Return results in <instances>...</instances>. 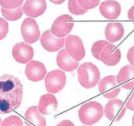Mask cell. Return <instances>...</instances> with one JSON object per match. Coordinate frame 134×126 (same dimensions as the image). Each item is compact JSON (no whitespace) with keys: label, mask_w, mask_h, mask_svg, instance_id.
<instances>
[{"label":"cell","mask_w":134,"mask_h":126,"mask_svg":"<svg viewBox=\"0 0 134 126\" xmlns=\"http://www.w3.org/2000/svg\"><path fill=\"white\" fill-rule=\"evenodd\" d=\"M23 100V85L13 75H0V114H8L16 110Z\"/></svg>","instance_id":"cell-1"},{"label":"cell","mask_w":134,"mask_h":126,"mask_svg":"<svg viewBox=\"0 0 134 126\" xmlns=\"http://www.w3.org/2000/svg\"><path fill=\"white\" fill-rule=\"evenodd\" d=\"M78 79L84 89H92L100 81V71L92 62H85L78 68Z\"/></svg>","instance_id":"cell-2"},{"label":"cell","mask_w":134,"mask_h":126,"mask_svg":"<svg viewBox=\"0 0 134 126\" xmlns=\"http://www.w3.org/2000/svg\"><path fill=\"white\" fill-rule=\"evenodd\" d=\"M104 115L102 104L97 102H89L83 104L79 111L80 121L86 125H92L100 121Z\"/></svg>","instance_id":"cell-3"},{"label":"cell","mask_w":134,"mask_h":126,"mask_svg":"<svg viewBox=\"0 0 134 126\" xmlns=\"http://www.w3.org/2000/svg\"><path fill=\"white\" fill-rule=\"evenodd\" d=\"M66 84V75L61 70H54L47 74L45 78V87L50 94H57L62 91Z\"/></svg>","instance_id":"cell-4"},{"label":"cell","mask_w":134,"mask_h":126,"mask_svg":"<svg viewBox=\"0 0 134 126\" xmlns=\"http://www.w3.org/2000/svg\"><path fill=\"white\" fill-rule=\"evenodd\" d=\"M73 17L70 15H62L58 17L53 21L51 33L57 38H65V36L68 35L74 28Z\"/></svg>","instance_id":"cell-5"},{"label":"cell","mask_w":134,"mask_h":126,"mask_svg":"<svg viewBox=\"0 0 134 126\" xmlns=\"http://www.w3.org/2000/svg\"><path fill=\"white\" fill-rule=\"evenodd\" d=\"M65 51L69 56L77 62L85 57V48L82 39L77 35H69L65 39Z\"/></svg>","instance_id":"cell-6"},{"label":"cell","mask_w":134,"mask_h":126,"mask_svg":"<svg viewBox=\"0 0 134 126\" xmlns=\"http://www.w3.org/2000/svg\"><path fill=\"white\" fill-rule=\"evenodd\" d=\"M98 89L103 97L109 99H114L119 95L121 87L118 84L116 76L109 75L105 76L99 81Z\"/></svg>","instance_id":"cell-7"},{"label":"cell","mask_w":134,"mask_h":126,"mask_svg":"<svg viewBox=\"0 0 134 126\" xmlns=\"http://www.w3.org/2000/svg\"><path fill=\"white\" fill-rule=\"evenodd\" d=\"M126 107L122 100L114 98L106 103L104 108V114L111 121H119L126 113Z\"/></svg>","instance_id":"cell-8"},{"label":"cell","mask_w":134,"mask_h":126,"mask_svg":"<svg viewBox=\"0 0 134 126\" xmlns=\"http://www.w3.org/2000/svg\"><path fill=\"white\" fill-rule=\"evenodd\" d=\"M21 31L25 43H34L38 40L40 30L35 20L30 17L25 19L21 24Z\"/></svg>","instance_id":"cell-9"},{"label":"cell","mask_w":134,"mask_h":126,"mask_svg":"<svg viewBox=\"0 0 134 126\" xmlns=\"http://www.w3.org/2000/svg\"><path fill=\"white\" fill-rule=\"evenodd\" d=\"M12 57L19 63H29L34 57V49L31 46L25 42L16 43L12 48Z\"/></svg>","instance_id":"cell-10"},{"label":"cell","mask_w":134,"mask_h":126,"mask_svg":"<svg viewBox=\"0 0 134 126\" xmlns=\"http://www.w3.org/2000/svg\"><path fill=\"white\" fill-rule=\"evenodd\" d=\"M25 75L32 82H38L44 79L47 69L44 64L38 61H30L25 67Z\"/></svg>","instance_id":"cell-11"},{"label":"cell","mask_w":134,"mask_h":126,"mask_svg":"<svg viewBox=\"0 0 134 126\" xmlns=\"http://www.w3.org/2000/svg\"><path fill=\"white\" fill-rule=\"evenodd\" d=\"M65 39V38H57L53 35L50 30H48L43 32L40 42L43 48L48 52H57L64 47Z\"/></svg>","instance_id":"cell-12"},{"label":"cell","mask_w":134,"mask_h":126,"mask_svg":"<svg viewBox=\"0 0 134 126\" xmlns=\"http://www.w3.org/2000/svg\"><path fill=\"white\" fill-rule=\"evenodd\" d=\"M23 12L30 18H35L43 15L47 9L45 0H27L22 7Z\"/></svg>","instance_id":"cell-13"},{"label":"cell","mask_w":134,"mask_h":126,"mask_svg":"<svg viewBox=\"0 0 134 126\" xmlns=\"http://www.w3.org/2000/svg\"><path fill=\"white\" fill-rule=\"evenodd\" d=\"M117 81L120 87L125 89H132L134 85V67L132 65H127L120 69L117 75Z\"/></svg>","instance_id":"cell-14"},{"label":"cell","mask_w":134,"mask_h":126,"mask_svg":"<svg viewBox=\"0 0 134 126\" xmlns=\"http://www.w3.org/2000/svg\"><path fill=\"white\" fill-rule=\"evenodd\" d=\"M121 59V52L114 44L109 43L103 49L100 61L108 66L116 65Z\"/></svg>","instance_id":"cell-15"},{"label":"cell","mask_w":134,"mask_h":126,"mask_svg":"<svg viewBox=\"0 0 134 126\" xmlns=\"http://www.w3.org/2000/svg\"><path fill=\"white\" fill-rule=\"evenodd\" d=\"M58 102L52 94H47L41 96L38 102V110L42 115H50L57 110Z\"/></svg>","instance_id":"cell-16"},{"label":"cell","mask_w":134,"mask_h":126,"mask_svg":"<svg viewBox=\"0 0 134 126\" xmlns=\"http://www.w3.org/2000/svg\"><path fill=\"white\" fill-rule=\"evenodd\" d=\"M99 10L105 18L115 20L121 13V6L117 1H104L100 3Z\"/></svg>","instance_id":"cell-17"},{"label":"cell","mask_w":134,"mask_h":126,"mask_svg":"<svg viewBox=\"0 0 134 126\" xmlns=\"http://www.w3.org/2000/svg\"><path fill=\"white\" fill-rule=\"evenodd\" d=\"M25 123L27 126H46L45 117L40 113L37 106H33L25 113Z\"/></svg>","instance_id":"cell-18"},{"label":"cell","mask_w":134,"mask_h":126,"mask_svg":"<svg viewBox=\"0 0 134 126\" xmlns=\"http://www.w3.org/2000/svg\"><path fill=\"white\" fill-rule=\"evenodd\" d=\"M57 64L62 70L68 72L75 70L77 67H79V62L71 58L65 49H62L58 52L57 56Z\"/></svg>","instance_id":"cell-19"},{"label":"cell","mask_w":134,"mask_h":126,"mask_svg":"<svg viewBox=\"0 0 134 126\" xmlns=\"http://www.w3.org/2000/svg\"><path fill=\"white\" fill-rule=\"evenodd\" d=\"M124 28L121 23L110 22L108 23L105 29V35L108 41L115 43L124 37Z\"/></svg>","instance_id":"cell-20"},{"label":"cell","mask_w":134,"mask_h":126,"mask_svg":"<svg viewBox=\"0 0 134 126\" xmlns=\"http://www.w3.org/2000/svg\"><path fill=\"white\" fill-rule=\"evenodd\" d=\"M1 13L3 16V17H5V19L8 20V21H17L18 19H20L22 17L23 9H22V7H20L18 8L12 9V10L5 9V8H2Z\"/></svg>","instance_id":"cell-21"},{"label":"cell","mask_w":134,"mask_h":126,"mask_svg":"<svg viewBox=\"0 0 134 126\" xmlns=\"http://www.w3.org/2000/svg\"><path fill=\"white\" fill-rule=\"evenodd\" d=\"M110 43L108 41H105V40H98L97 42H95L94 43L92 44V54L93 55L96 59L100 61V54L103 51V49L108 45Z\"/></svg>","instance_id":"cell-22"},{"label":"cell","mask_w":134,"mask_h":126,"mask_svg":"<svg viewBox=\"0 0 134 126\" xmlns=\"http://www.w3.org/2000/svg\"><path fill=\"white\" fill-rule=\"evenodd\" d=\"M68 9L72 14L76 15V16L83 15L88 12L84 8H83L82 7L79 5V2L75 1V0H70L68 2Z\"/></svg>","instance_id":"cell-23"},{"label":"cell","mask_w":134,"mask_h":126,"mask_svg":"<svg viewBox=\"0 0 134 126\" xmlns=\"http://www.w3.org/2000/svg\"><path fill=\"white\" fill-rule=\"evenodd\" d=\"M23 0H0V5L5 9H16L23 4Z\"/></svg>","instance_id":"cell-24"},{"label":"cell","mask_w":134,"mask_h":126,"mask_svg":"<svg viewBox=\"0 0 134 126\" xmlns=\"http://www.w3.org/2000/svg\"><path fill=\"white\" fill-rule=\"evenodd\" d=\"M1 126H23V122L19 116H11L1 123Z\"/></svg>","instance_id":"cell-25"},{"label":"cell","mask_w":134,"mask_h":126,"mask_svg":"<svg viewBox=\"0 0 134 126\" xmlns=\"http://www.w3.org/2000/svg\"><path fill=\"white\" fill-rule=\"evenodd\" d=\"M78 2L79 5L87 11L89 9H93L100 3L99 0H88V1L87 0H79Z\"/></svg>","instance_id":"cell-26"},{"label":"cell","mask_w":134,"mask_h":126,"mask_svg":"<svg viewBox=\"0 0 134 126\" xmlns=\"http://www.w3.org/2000/svg\"><path fill=\"white\" fill-rule=\"evenodd\" d=\"M8 33V23L3 18H0V40L3 39Z\"/></svg>","instance_id":"cell-27"},{"label":"cell","mask_w":134,"mask_h":126,"mask_svg":"<svg viewBox=\"0 0 134 126\" xmlns=\"http://www.w3.org/2000/svg\"><path fill=\"white\" fill-rule=\"evenodd\" d=\"M134 54V47H132L129 48V50L128 51V54H127V58H128L129 62H130V65H133L134 63V58H133V55Z\"/></svg>","instance_id":"cell-28"},{"label":"cell","mask_w":134,"mask_h":126,"mask_svg":"<svg viewBox=\"0 0 134 126\" xmlns=\"http://www.w3.org/2000/svg\"><path fill=\"white\" fill-rule=\"evenodd\" d=\"M125 107L128 108L131 111H133L134 110V107H133V94L130 96V97L128 99V100L126 101V103H125Z\"/></svg>","instance_id":"cell-29"},{"label":"cell","mask_w":134,"mask_h":126,"mask_svg":"<svg viewBox=\"0 0 134 126\" xmlns=\"http://www.w3.org/2000/svg\"><path fill=\"white\" fill-rule=\"evenodd\" d=\"M56 126H75L70 120H64L61 122H59Z\"/></svg>","instance_id":"cell-30"},{"label":"cell","mask_w":134,"mask_h":126,"mask_svg":"<svg viewBox=\"0 0 134 126\" xmlns=\"http://www.w3.org/2000/svg\"><path fill=\"white\" fill-rule=\"evenodd\" d=\"M133 11H134V7L132 6V8L129 9V12H128V15H129V18L130 19V20H132L134 19V14H133Z\"/></svg>","instance_id":"cell-31"},{"label":"cell","mask_w":134,"mask_h":126,"mask_svg":"<svg viewBox=\"0 0 134 126\" xmlns=\"http://www.w3.org/2000/svg\"><path fill=\"white\" fill-rule=\"evenodd\" d=\"M51 2L52 3H55V4H61V3H63L65 2V0H61V1H54V0H51Z\"/></svg>","instance_id":"cell-32"},{"label":"cell","mask_w":134,"mask_h":126,"mask_svg":"<svg viewBox=\"0 0 134 126\" xmlns=\"http://www.w3.org/2000/svg\"><path fill=\"white\" fill-rule=\"evenodd\" d=\"M1 123H2V121H1V118H0V126H1Z\"/></svg>","instance_id":"cell-33"}]
</instances>
